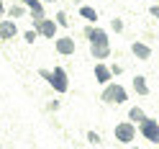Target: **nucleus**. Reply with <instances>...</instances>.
Wrapping results in <instances>:
<instances>
[{
    "instance_id": "18",
    "label": "nucleus",
    "mask_w": 159,
    "mask_h": 149,
    "mask_svg": "<svg viewBox=\"0 0 159 149\" xmlns=\"http://www.w3.org/2000/svg\"><path fill=\"white\" fill-rule=\"evenodd\" d=\"M36 34H39V31H26V41L34 44V41H36Z\"/></svg>"
},
{
    "instance_id": "4",
    "label": "nucleus",
    "mask_w": 159,
    "mask_h": 149,
    "mask_svg": "<svg viewBox=\"0 0 159 149\" xmlns=\"http://www.w3.org/2000/svg\"><path fill=\"white\" fill-rule=\"evenodd\" d=\"M139 128H141V134H144L152 144H159V121H154V118H146V121L139 126Z\"/></svg>"
},
{
    "instance_id": "7",
    "label": "nucleus",
    "mask_w": 159,
    "mask_h": 149,
    "mask_svg": "<svg viewBox=\"0 0 159 149\" xmlns=\"http://www.w3.org/2000/svg\"><path fill=\"white\" fill-rule=\"evenodd\" d=\"M111 69H108L105 64H95V77H98V82L100 85H111Z\"/></svg>"
},
{
    "instance_id": "21",
    "label": "nucleus",
    "mask_w": 159,
    "mask_h": 149,
    "mask_svg": "<svg viewBox=\"0 0 159 149\" xmlns=\"http://www.w3.org/2000/svg\"><path fill=\"white\" fill-rule=\"evenodd\" d=\"M131 149H139V147H131Z\"/></svg>"
},
{
    "instance_id": "15",
    "label": "nucleus",
    "mask_w": 159,
    "mask_h": 149,
    "mask_svg": "<svg viewBox=\"0 0 159 149\" xmlns=\"http://www.w3.org/2000/svg\"><path fill=\"white\" fill-rule=\"evenodd\" d=\"M87 142L90 144H100V134L98 131H87Z\"/></svg>"
},
{
    "instance_id": "1",
    "label": "nucleus",
    "mask_w": 159,
    "mask_h": 149,
    "mask_svg": "<svg viewBox=\"0 0 159 149\" xmlns=\"http://www.w3.org/2000/svg\"><path fill=\"white\" fill-rule=\"evenodd\" d=\"M103 100H105V103H116V105L126 103V90H123V85H118V82L105 85V90H103Z\"/></svg>"
},
{
    "instance_id": "20",
    "label": "nucleus",
    "mask_w": 159,
    "mask_h": 149,
    "mask_svg": "<svg viewBox=\"0 0 159 149\" xmlns=\"http://www.w3.org/2000/svg\"><path fill=\"white\" fill-rule=\"evenodd\" d=\"M0 16H3V0H0Z\"/></svg>"
},
{
    "instance_id": "3",
    "label": "nucleus",
    "mask_w": 159,
    "mask_h": 149,
    "mask_svg": "<svg viewBox=\"0 0 159 149\" xmlns=\"http://www.w3.org/2000/svg\"><path fill=\"white\" fill-rule=\"evenodd\" d=\"M116 139L121 144H131L134 142V136H136V123H131V121H123V123H118L116 126Z\"/></svg>"
},
{
    "instance_id": "2",
    "label": "nucleus",
    "mask_w": 159,
    "mask_h": 149,
    "mask_svg": "<svg viewBox=\"0 0 159 149\" xmlns=\"http://www.w3.org/2000/svg\"><path fill=\"white\" fill-rule=\"evenodd\" d=\"M46 80H49V85H52L57 93H67V90H69L67 72H64L62 67H54V72H49V77H46Z\"/></svg>"
},
{
    "instance_id": "16",
    "label": "nucleus",
    "mask_w": 159,
    "mask_h": 149,
    "mask_svg": "<svg viewBox=\"0 0 159 149\" xmlns=\"http://www.w3.org/2000/svg\"><path fill=\"white\" fill-rule=\"evenodd\" d=\"M57 23H59V26H69V18H67V13H59V16H57Z\"/></svg>"
},
{
    "instance_id": "10",
    "label": "nucleus",
    "mask_w": 159,
    "mask_h": 149,
    "mask_svg": "<svg viewBox=\"0 0 159 149\" xmlns=\"http://www.w3.org/2000/svg\"><path fill=\"white\" fill-rule=\"evenodd\" d=\"M90 52H93L95 59H105L108 54H111V46L108 44H90Z\"/></svg>"
},
{
    "instance_id": "11",
    "label": "nucleus",
    "mask_w": 159,
    "mask_h": 149,
    "mask_svg": "<svg viewBox=\"0 0 159 149\" xmlns=\"http://www.w3.org/2000/svg\"><path fill=\"white\" fill-rule=\"evenodd\" d=\"M134 90H136L139 95H149V85H146V77H141V75H136V77H134Z\"/></svg>"
},
{
    "instance_id": "5",
    "label": "nucleus",
    "mask_w": 159,
    "mask_h": 149,
    "mask_svg": "<svg viewBox=\"0 0 159 149\" xmlns=\"http://www.w3.org/2000/svg\"><path fill=\"white\" fill-rule=\"evenodd\" d=\"M34 26H36V31L41 34V36H46V39H54V34H57V23H54V21H49V18L34 21Z\"/></svg>"
},
{
    "instance_id": "8",
    "label": "nucleus",
    "mask_w": 159,
    "mask_h": 149,
    "mask_svg": "<svg viewBox=\"0 0 159 149\" xmlns=\"http://www.w3.org/2000/svg\"><path fill=\"white\" fill-rule=\"evenodd\" d=\"M18 34V26L13 21H3L0 23V39H13Z\"/></svg>"
},
{
    "instance_id": "13",
    "label": "nucleus",
    "mask_w": 159,
    "mask_h": 149,
    "mask_svg": "<svg viewBox=\"0 0 159 149\" xmlns=\"http://www.w3.org/2000/svg\"><path fill=\"white\" fill-rule=\"evenodd\" d=\"M80 16H82L85 21H90V23H95V21H98L95 8H90V5H82V8H80Z\"/></svg>"
},
{
    "instance_id": "19",
    "label": "nucleus",
    "mask_w": 159,
    "mask_h": 149,
    "mask_svg": "<svg viewBox=\"0 0 159 149\" xmlns=\"http://www.w3.org/2000/svg\"><path fill=\"white\" fill-rule=\"evenodd\" d=\"M149 13H152L154 18H159V5H152V8H149Z\"/></svg>"
},
{
    "instance_id": "14",
    "label": "nucleus",
    "mask_w": 159,
    "mask_h": 149,
    "mask_svg": "<svg viewBox=\"0 0 159 149\" xmlns=\"http://www.w3.org/2000/svg\"><path fill=\"white\" fill-rule=\"evenodd\" d=\"M8 16H11V18H21V16H23V8H21V5H13L11 11H8Z\"/></svg>"
},
{
    "instance_id": "9",
    "label": "nucleus",
    "mask_w": 159,
    "mask_h": 149,
    "mask_svg": "<svg viewBox=\"0 0 159 149\" xmlns=\"http://www.w3.org/2000/svg\"><path fill=\"white\" fill-rule=\"evenodd\" d=\"M131 52H134L139 59H149V57H152V49H149L146 44H141V41H134V44H131Z\"/></svg>"
},
{
    "instance_id": "6",
    "label": "nucleus",
    "mask_w": 159,
    "mask_h": 149,
    "mask_svg": "<svg viewBox=\"0 0 159 149\" xmlns=\"http://www.w3.org/2000/svg\"><path fill=\"white\" fill-rule=\"evenodd\" d=\"M57 52L59 54H75V39H69V36L57 39Z\"/></svg>"
},
{
    "instance_id": "12",
    "label": "nucleus",
    "mask_w": 159,
    "mask_h": 149,
    "mask_svg": "<svg viewBox=\"0 0 159 149\" xmlns=\"http://www.w3.org/2000/svg\"><path fill=\"white\" fill-rule=\"evenodd\" d=\"M128 118H131V123H139V126H141V123L146 121V113L136 105V108H131V111H128Z\"/></svg>"
},
{
    "instance_id": "17",
    "label": "nucleus",
    "mask_w": 159,
    "mask_h": 149,
    "mask_svg": "<svg viewBox=\"0 0 159 149\" xmlns=\"http://www.w3.org/2000/svg\"><path fill=\"white\" fill-rule=\"evenodd\" d=\"M111 28H113V31H123V21L113 18V21H111Z\"/></svg>"
}]
</instances>
